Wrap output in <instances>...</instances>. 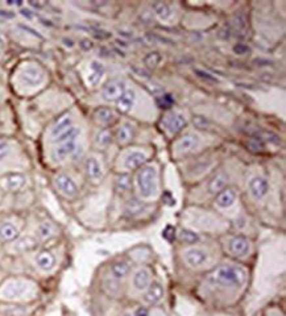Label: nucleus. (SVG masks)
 <instances>
[{
  "label": "nucleus",
  "mask_w": 286,
  "mask_h": 316,
  "mask_svg": "<svg viewBox=\"0 0 286 316\" xmlns=\"http://www.w3.org/2000/svg\"><path fill=\"white\" fill-rule=\"evenodd\" d=\"M236 198H238L236 191L234 189H231V187H225L224 190H222V191L216 195L215 203L219 208L225 210V208H230L235 205Z\"/></svg>",
  "instance_id": "nucleus-22"
},
{
  "label": "nucleus",
  "mask_w": 286,
  "mask_h": 316,
  "mask_svg": "<svg viewBox=\"0 0 286 316\" xmlns=\"http://www.w3.org/2000/svg\"><path fill=\"white\" fill-rule=\"evenodd\" d=\"M152 8H153V12H155L156 17H157L160 21L169 22V21H171V19H173L174 12L169 4L162 3V2H158V3L153 4Z\"/></svg>",
  "instance_id": "nucleus-23"
},
{
  "label": "nucleus",
  "mask_w": 286,
  "mask_h": 316,
  "mask_svg": "<svg viewBox=\"0 0 286 316\" xmlns=\"http://www.w3.org/2000/svg\"><path fill=\"white\" fill-rule=\"evenodd\" d=\"M178 237H180L181 241L185 244H195L198 243V240H199V237H198V235H196L195 232L189 229L181 231V232L178 233Z\"/></svg>",
  "instance_id": "nucleus-33"
},
{
  "label": "nucleus",
  "mask_w": 286,
  "mask_h": 316,
  "mask_svg": "<svg viewBox=\"0 0 286 316\" xmlns=\"http://www.w3.org/2000/svg\"><path fill=\"white\" fill-rule=\"evenodd\" d=\"M94 119L98 124L108 125L116 119V113L113 109L108 108V107H100L94 112Z\"/></svg>",
  "instance_id": "nucleus-25"
},
{
  "label": "nucleus",
  "mask_w": 286,
  "mask_h": 316,
  "mask_svg": "<svg viewBox=\"0 0 286 316\" xmlns=\"http://www.w3.org/2000/svg\"><path fill=\"white\" fill-rule=\"evenodd\" d=\"M74 125V118L71 115L70 112H66L64 115H61L57 119V122L53 124L52 129H50V137L52 141H54L55 138L60 137L61 134H64L65 132L69 131L71 127Z\"/></svg>",
  "instance_id": "nucleus-16"
},
{
  "label": "nucleus",
  "mask_w": 286,
  "mask_h": 316,
  "mask_svg": "<svg viewBox=\"0 0 286 316\" xmlns=\"http://www.w3.org/2000/svg\"><path fill=\"white\" fill-rule=\"evenodd\" d=\"M84 171H86L87 178L95 185L102 182V179L104 177L103 165H102V162L97 156L87 157L86 162H84Z\"/></svg>",
  "instance_id": "nucleus-8"
},
{
  "label": "nucleus",
  "mask_w": 286,
  "mask_h": 316,
  "mask_svg": "<svg viewBox=\"0 0 286 316\" xmlns=\"http://www.w3.org/2000/svg\"><path fill=\"white\" fill-rule=\"evenodd\" d=\"M104 74H106L104 65L100 61H98V60H93V61L89 64V71H87L86 77L87 84L90 87L99 86L100 80L103 79Z\"/></svg>",
  "instance_id": "nucleus-14"
},
{
  "label": "nucleus",
  "mask_w": 286,
  "mask_h": 316,
  "mask_svg": "<svg viewBox=\"0 0 286 316\" xmlns=\"http://www.w3.org/2000/svg\"><path fill=\"white\" fill-rule=\"evenodd\" d=\"M37 246V241L32 236H24L19 239L13 245V249L16 252H29V250L35 249Z\"/></svg>",
  "instance_id": "nucleus-29"
},
{
  "label": "nucleus",
  "mask_w": 286,
  "mask_h": 316,
  "mask_svg": "<svg viewBox=\"0 0 286 316\" xmlns=\"http://www.w3.org/2000/svg\"><path fill=\"white\" fill-rule=\"evenodd\" d=\"M3 49H4V41H3V39L0 37V54H2V51H3Z\"/></svg>",
  "instance_id": "nucleus-38"
},
{
  "label": "nucleus",
  "mask_w": 286,
  "mask_h": 316,
  "mask_svg": "<svg viewBox=\"0 0 286 316\" xmlns=\"http://www.w3.org/2000/svg\"><path fill=\"white\" fill-rule=\"evenodd\" d=\"M136 102V93L133 89H127L124 91L122 96L119 98V100L116 102V107H118V111L122 112V113H128Z\"/></svg>",
  "instance_id": "nucleus-21"
},
{
  "label": "nucleus",
  "mask_w": 286,
  "mask_h": 316,
  "mask_svg": "<svg viewBox=\"0 0 286 316\" xmlns=\"http://www.w3.org/2000/svg\"><path fill=\"white\" fill-rule=\"evenodd\" d=\"M129 270H131V266H129L127 261H116L111 266V274H112V278L116 279V281L124 279L129 274Z\"/></svg>",
  "instance_id": "nucleus-28"
},
{
  "label": "nucleus",
  "mask_w": 286,
  "mask_h": 316,
  "mask_svg": "<svg viewBox=\"0 0 286 316\" xmlns=\"http://www.w3.org/2000/svg\"><path fill=\"white\" fill-rule=\"evenodd\" d=\"M19 237V229L15 224L4 221L0 224V240L3 241H13Z\"/></svg>",
  "instance_id": "nucleus-26"
},
{
  "label": "nucleus",
  "mask_w": 286,
  "mask_h": 316,
  "mask_svg": "<svg viewBox=\"0 0 286 316\" xmlns=\"http://www.w3.org/2000/svg\"><path fill=\"white\" fill-rule=\"evenodd\" d=\"M187 125L186 116L180 111L167 112L164 118V127L170 134H177Z\"/></svg>",
  "instance_id": "nucleus-6"
},
{
  "label": "nucleus",
  "mask_w": 286,
  "mask_h": 316,
  "mask_svg": "<svg viewBox=\"0 0 286 316\" xmlns=\"http://www.w3.org/2000/svg\"><path fill=\"white\" fill-rule=\"evenodd\" d=\"M19 80L25 87H40L45 82V71L39 65L26 64L20 69Z\"/></svg>",
  "instance_id": "nucleus-4"
},
{
  "label": "nucleus",
  "mask_w": 286,
  "mask_h": 316,
  "mask_svg": "<svg viewBox=\"0 0 286 316\" xmlns=\"http://www.w3.org/2000/svg\"><path fill=\"white\" fill-rule=\"evenodd\" d=\"M36 265L41 272H52L55 266V257L49 250H42L36 255Z\"/></svg>",
  "instance_id": "nucleus-20"
},
{
  "label": "nucleus",
  "mask_w": 286,
  "mask_h": 316,
  "mask_svg": "<svg viewBox=\"0 0 286 316\" xmlns=\"http://www.w3.org/2000/svg\"><path fill=\"white\" fill-rule=\"evenodd\" d=\"M136 187L138 196L144 200L155 199L158 194V170L155 165H145L136 174Z\"/></svg>",
  "instance_id": "nucleus-2"
},
{
  "label": "nucleus",
  "mask_w": 286,
  "mask_h": 316,
  "mask_svg": "<svg viewBox=\"0 0 286 316\" xmlns=\"http://www.w3.org/2000/svg\"><path fill=\"white\" fill-rule=\"evenodd\" d=\"M201 145V137L196 133H186L178 140L176 144V150L181 154L193 153Z\"/></svg>",
  "instance_id": "nucleus-13"
},
{
  "label": "nucleus",
  "mask_w": 286,
  "mask_h": 316,
  "mask_svg": "<svg viewBox=\"0 0 286 316\" xmlns=\"http://www.w3.org/2000/svg\"><path fill=\"white\" fill-rule=\"evenodd\" d=\"M54 183L58 191L61 192L64 196H66V198H75L78 192H79V189H78L74 179L71 178L70 176H68V174H65V173H61V174H58L55 177Z\"/></svg>",
  "instance_id": "nucleus-7"
},
{
  "label": "nucleus",
  "mask_w": 286,
  "mask_h": 316,
  "mask_svg": "<svg viewBox=\"0 0 286 316\" xmlns=\"http://www.w3.org/2000/svg\"><path fill=\"white\" fill-rule=\"evenodd\" d=\"M183 260L191 269H201L206 266L210 261V254L201 246H191L183 252Z\"/></svg>",
  "instance_id": "nucleus-5"
},
{
  "label": "nucleus",
  "mask_w": 286,
  "mask_h": 316,
  "mask_svg": "<svg viewBox=\"0 0 286 316\" xmlns=\"http://www.w3.org/2000/svg\"><path fill=\"white\" fill-rule=\"evenodd\" d=\"M228 183V177L225 176L224 173H218L209 183V191L211 194H219V192L224 190Z\"/></svg>",
  "instance_id": "nucleus-27"
},
{
  "label": "nucleus",
  "mask_w": 286,
  "mask_h": 316,
  "mask_svg": "<svg viewBox=\"0 0 286 316\" xmlns=\"http://www.w3.org/2000/svg\"><path fill=\"white\" fill-rule=\"evenodd\" d=\"M248 189H249V194L252 195V198L256 200H261L269 192V182L264 177H253L249 181Z\"/></svg>",
  "instance_id": "nucleus-12"
},
{
  "label": "nucleus",
  "mask_w": 286,
  "mask_h": 316,
  "mask_svg": "<svg viewBox=\"0 0 286 316\" xmlns=\"http://www.w3.org/2000/svg\"><path fill=\"white\" fill-rule=\"evenodd\" d=\"M0 181H2L3 189H6L7 191L11 192L20 191L26 183L25 176L21 174V173H10V174L4 176Z\"/></svg>",
  "instance_id": "nucleus-15"
},
{
  "label": "nucleus",
  "mask_w": 286,
  "mask_h": 316,
  "mask_svg": "<svg viewBox=\"0 0 286 316\" xmlns=\"http://www.w3.org/2000/svg\"><path fill=\"white\" fill-rule=\"evenodd\" d=\"M248 49L245 46H241V45H238V46H235V51L236 53H240V54H244V51H247Z\"/></svg>",
  "instance_id": "nucleus-37"
},
{
  "label": "nucleus",
  "mask_w": 286,
  "mask_h": 316,
  "mask_svg": "<svg viewBox=\"0 0 286 316\" xmlns=\"http://www.w3.org/2000/svg\"><path fill=\"white\" fill-rule=\"evenodd\" d=\"M164 298V288L160 282H151L148 289L144 293V302L147 304H157Z\"/></svg>",
  "instance_id": "nucleus-19"
},
{
  "label": "nucleus",
  "mask_w": 286,
  "mask_h": 316,
  "mask_svg": "<svg viewBox=\"0 0 286 316\" xmlns=\"http://www.w3.org/2000/svg\"><path fill=\"white\" fill-rule=\"evenodd\" d=\"M0 100H2V95H0Z\"/></svg>",
  "instance_id": "nucleus-39"
},
{
  "label": "nucleus",
  "mask_w": 286,
  "mask_h": 316,
  "mask_svg": "<svg viewBox=\"0 0 286 316\" xmlns=\"http://www.w3.org/2000/svg\"><path fill=\"white\" fill-rule=\"evenodd\" d=\"M133 134H135L133 125L129 124V123H123L116 129V140H118L119 144L126 145L133 138Z\"/></svg>",
  "instance_id": "nucleus-24"
},
{
  "label": "nucleus",
  "mask_w": 286,
  "mask_h": 316,
  "mask_svg": "<svg viewBox=\"0 0 286 316\" xmlns=\"http://www.w3.org/2000/svg\"><path fill=\"white\" fill-rule=\"evenodd\" d=\"M54 233H55V228L53 227L52 223H48V221L41 223L39 225V228H37V235H39V237L41 240L50 239L52 236H54Z\"/></svg>",
  "instance_id": "nucleus-32"
},
{
  "label": "nucleus",
  "mask_w": 286,
  "mask_h": 316,
  "mask_svg": "<svg viewBox=\"0 0 286 316\" xmlns=\"http://www.w3.org/2000/svg\"><path fill=\"white\" fill-rule=\"evenodd\" d=\"M115 189L119 194L129 191V189H131V177L128 174H120L115 181Z\"/></svg>",
  "instance_id": "nucleus-30"
},
{
  "label": "nucleus",
  "mask_w": 286,
  "mask_h": 316,
  "mask_svg": "<svg viewBox=\"0 0 286 316\" xmlns=\"http://www.w3.org/2000/svg\"><path fill=\"white\" fill-rule=\"evenodd\" d=\"M36 290V284L23 278H12L4 282L0 288V298L4 300H21L32 297Z\"/></svg>",
  "instance_id": "nucleus-3"
},
{
  "label": "nucleus",
  "mask_w": 286,
  "mask_h": 316,
  "mask_svg": "<svg viewBox=\"0 0 286 316\" xmlns=\"http://www.w3.org/2000/svg\"><path fill=\"white\" fill-rule=\"evenodd\" d=\"M230 252L235 255V257H245L251 252V243L248 241V239L243 236H235L230 240Z\"/></svg>",
  "instance_id": "nucleus-18"
},
{
  "label": "nucleus",
  "mask_w": 286,
  "mask_h": 316,
  "mask_svg": "<svg viewBox=\"0 0 286 316\" xmlns=\"http://www.w3.org/2000/svg\"><path fill=\"white\" fill-rule=\"evenodd\" d=\"M111 141H112V134H111L108 129H100L95 134V144H97V147L106 148L111 144Z\"/></svg>",
  "instance_id": "nucleus-31"
},
{
  "label": "nucleus",
  "mask_w": 286,
  "mask_h": 316,
  "mask_svg": "<svg viewBox=\"0 0 286 316\" xmlns=\"http://www.w3.org/2000/svg\"><path fill=\"white\" fill-rule=\"evenodd\" d=\"M152 282L151 270L147 268L137 269L132 275V286L136 291H145Z\"/></svg>",
  "instance_id": "nucleus-17"
},
{
  "label": "nucleus",
  "mask_w": 286,
  "mask_h": 316,
  "mask_svg": "<svg viewBox=\"0 0 286 316\" xmlns=\"http://www.w3.org/2000/svg\"><path fill=\"white\" fill-rule=\"evenodd\" d=\"M209 281L220 288H241L247 281V272L241 266L223 264L210 273Z\"/></svg>",
  "instance_id": "nucleus-1"
},
{
  "label": "nucleus",
  "mask_w": 286,
  "mask_h": 316,
  "mask_svg": "<svg viewBox=\"0 0 286 316\" xmlns=\"http://www.w3.org/2000/svg\"><path fill=\"white\" fill-rule=\"evenodd\" d=\"M160 61H161V57L158 53H149V54L147 55L144 60L145 65H147L148 67L157 66V65L160 64Z\"/></svg>",
  "instance_id": "nucleus-35"
},
{
  "label": "nucleus",
  "mask_w": 286,
  "mask_h": 316,
  "mask_svg": "<svg viewBox=\"0 0 286 316\" xmlns=\"http://www.w3.org/2000/svg\"><path fill=\"white\" fill-rule=\"evenodd\" d=\"M133 316H149V311L145 307H138L133 313Z\"/></svg>",
  "instance_id": "nucleus-36"
},
{
  "label": "nucleus",
  "mask_w": 286,
  "mask_h": 316,
  "mask_svg": "<svg viewBox=\"0 0 286 316\" xmlns=\"http://www.w3.org/2000/svg\"><path fill=\"white\" fill-rule=\"evenodd\" d=\"M0 196H2V194H0Z\"/></svg>",
  "instance_id": "nucleus-40"
},
{
  "label": "nucleus",
  "mask_w": 286,
  "mask_h": 316,
  "mask_svg": "<svg viewBox=\"0 0 286 316\" xmlns=\"http://www.w3.org/2000/svg\"><path fill=\"white\" fill-rule=\"evenodd\" d=\"M147 158L148 156L142 150H131L123 157L122 166L126 170H137L144 165Z\"/></svg>",
  "instance_id": "nucleus-11"
},
{
  "label": "nucleus",
  "mask_w": 286,
  "mask_h": 316,
  "mask_svg": "<svg viewBox=\"0 0 286 316\" xmlns=\"http://www.w3.org/2000/svg\"><path fill=\"white\" fill-rule=\"evenodd\" d=\"M127 90L124 80L122 79H112L102 90V96L106 102H118L120 96L124 94Z\"/></svg>",
  "instance_id": "nucleus-9"
},
{
  "label": "nucleus",
  "mask_w": 286,
  "mask_h": 316,
  "mask_svg": "<svg viewBox=\"0 0 286 316\" xmlns=\"http://www.w3.org/2000/svg\"><path fill=\"white\" fill-rule=\"evenodd\" d=\"M11 153V144L4 138H0V162H3Z\"/></svg>",
  "instance_id": "nucleus-34"
},
{
  "label": "nucleus",
  "mask_w": 286,
  "mask_h": 316,
  "mask_svg": "<svg viewBox=\"0 0 286 316\" xmlns=\"http://www.w3.org/2000/svg\"><path fill=\"white\" fill-rule=\"evenodd\" d=\"M78 142L77 140L65 141V142H60L57 147L52 150V158L55 162H64L68 158H70L73 154L77 152Z\"/></svg>",
  "instance_id": "nucleus-10"
}]
</instances>
